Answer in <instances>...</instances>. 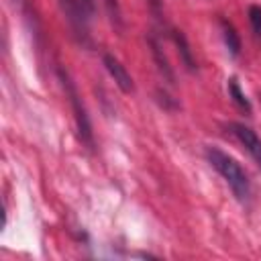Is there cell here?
Listing matches in <instances>:
<instances>
[{
  "label": "cell",
  "mask_w": 261,
  "mask_h": 261,
  "mask_svg": "<svg viewBox=\"0 0 261 261\" xmlns=\"http://www.w3.org/2000/svg\"><path fill=\"white\" fill-rule=\"evenodd\" d=\"M149 45H151V53H153V57H155V61H157V67H159V71L163 73V77L167 80V82H175V77H173V71H171V67H169V61H167V57L163 55V51H161V47H159V43L151 37L149 39Z\"/></svg>",
  "instance_id": "cell-7"
},
{
  "label": "cell",
  "mask_w": 261,
  "mask_h": 261,
  "mask_svg": "<svg viewBox=\"0 0 261 261\" xmlns=\"http://www.w3.org/2000/svg\"><path fill=\"white\" fill-rule=\"evenodd\" d=\"M57 75H59V82L65 90V96L71 104V110H73V118H75V126H77V135L82 139V143L88 147V149H94V133H92V122H90V116H88V110L80 98V92L73 84V80L69 77L67 71H63L61 67L57 69Z\"/></svg>",
  "instance_id": "cell-2"
},
{
  "label": "cell",
  "mask_w": 261,
  "mask_h": 261,
  "mask_svg": "<svg viewBox=\"0 0 261 261\" xmlns=\"http://www.w3.org/2000/svg\"><path fill=\"white\" fill-rule=\"evenodd\" d=\"M228 96L232 98V102L239 106V108H243L245 112H251V102L247 100V96H245V92L241 90V86H239V82L234 80V77H230L228 80Z\"/></svg>",
  "instance_id": "cell-9"
},
{
  "label": "cell",
  "mask_w": 261,
  "mask_h": 261,
  "mask_svg": "<svg viewBox=\"0 0 261 261\" xmlns=\"http://www.w3.org/2000/svg\"><path fill=\"white\" fill-rule=\"evenodd\" d=\"M59 2H61L63 10H65L69 22L73 27H77L80 31H84V8H82V4L77 0H59Z\"/></svg>",
  "instance_id": "cell-8"
},
{
  "label": "cell",
  "mask_w": 261,
  "mask_h": 261,
  "mask_svg": "<svg viewBox=\"0 0 261 261\" xmlns=\"http://www.w3.org/2000/svg\"><path fill=\"white\" fill-rule=\"evenodd\" d=\"M249 22H251V29H253L255 37L261 39V6H257V4L249 6Z\"/></svg>",
  "instance_id": "cell-10"
},
{
  "label": "cell",
  "mask_w": 261,
  "mask_h": 261,
  "mask_svg": "<svg viewBox=\"0 0 261 261\" xmlns=\"http://www.w3.org/2000/svg\"><path fill=\"white\" fill-rule=\"evenodd\" d=\"M228 128L232 133V137L243 145V149L253 157L257 167L261 169V139H259V135L251 126H247L243 122H230Z\"/></svg>",
  "instance_id": "cell-3"
},
{
  "label": "cell",
  "mask_w": 261,
  "mask_h": 261,
  "mask_svg": "<svg viewBox=\"0 0 261 261\" xmlns=\"http://www.w3.org/2000/svg\"><path fill=\"white\" fill-rule=\"evenodd\" d=\"M206 159L208 163L220 173V177L226 181V186L230 188V192L234 194V198L239 202H249L251 198V181L245 173V169L241 167V163L230 157L228 153H224L218 147H206Z\"/></svg>",
  "instance_id": "cell-1"
},
{
  "label": "cell",
  "mask_w": 261,
  "mask_h": 261,
  "mask_svg": "<svg viewBox=\"0 0 261 261\" xmlns=\"http://www.w3.org/2000/svg\"><path fill=\"white\" fill-rule=\"evenodd\" d=\"M80 4H82V8L86 10V12H94V4H96V0H77Z\"/></svg>",
  "instance_id": "cell-11"
},
{
  "label": "cell",
  "mask_w": 261,
  "mask_h": 261,
  "mask_svg": "<svg viewBox=\"0 0 261 261\" xmlns=\"http://www.w3.org/2000/svg\"><path fill=\"white\" fill-rule=\"evenodd\" d=\"M171 39H173V43L177 45L179 57H181V61L186 63V67H188L190 71H194V69H196V61H194V57H192V49H190V45H188L186 35H184L181 31H171Z\"/></svg>",
  "instance_id": "cell-6"
},
{
  "label": "cell",
  "mask_w": 261,
  "mask_h": 261,
  "mask_svg": "<svg viewBox=\"0 0 261 261\" xmlns=\"http://www.w3.org/2000/svg\"><path fill=\"white\" fill-rule=\"evenodd\" d=\"M102 63H104L106 71L110 73V77L114 80V84L120 88V92H124V94H133V92H135V82H133L130 73L126 71V67H124L114 55L104 53V55H102Z\"/></svg>",
  "instance_id": "cell-4"
},
{
  "label": "cell",
  "mask_w": 261,
  "mask_h": 261,
  "mask_svg": "<svg viewBox=\"0 0 261 261\" xmlns=\"http://www.w3.org/2000/svg\"><path fill=\"white\" fill-rule=\"evenodd\" d=\"M220 31H222V41H224L228 53L232 57H237L241 53V37H239V33L234 31V27L226 18H220Z\"/></svg>",
  "instance_id": "cell-5"
}]
</instances>
